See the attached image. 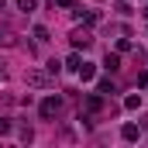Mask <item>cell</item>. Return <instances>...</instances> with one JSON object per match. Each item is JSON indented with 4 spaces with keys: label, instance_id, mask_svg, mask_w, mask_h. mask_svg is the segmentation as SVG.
Listing matches in <instances>:
<instances>
[{
    "label": "cell",
    "instance_id": "obj_6",
    "mask_svg": "<svg viewBox=\"0 0 148 148\" xmlns=\"http://www.w3.org/2000/svg\"><path fill=\"white\" fill-rule=\"evenodd\" d=\"M124 107H127V110H138V107H141V97H127Z\"/></svg>",
    "mask_w": 148,
    "mask_h": 148
},
{
    "label": "cell",
    "instance_id": "obj_3",
    "mask_svg": "<svg viewBox=\"0 0 148 148\" xmlns=\"http://www.w3.org/2000/svg\"><path fill=\"white\" fill-rule=\"evenodd\" d=\"M28 83H31V86H45L48 79H45V73H28Z\"/></svg>",
    "mask_w": 148,
    "mask_h": 148
},
{
    "label": "cell",
    "instance_id": "obj_2",
    "mask_svg": "<svg viewBox=\"0 0 148 148\" xmlns=\"http://www.w3.org/2000/svg\"><path fill=\"white\" fill-rule=\"evenodd\" d=\"M90 45V35L86 31H73V48H86Z\"/></svg>",
    "mask_w": 148,
    "mask_h": 148
},
{
    "label": "cell",
    "instance_id": "obj_8",
    "mask_svg": "<svg viewBox=\"0 0 148 148\" xmlns=\"http://www.w3.org/2000/svg\"><path fill=\"white\" fill-rule=\"evenodd\" d=\"M17 7H21L24 14H31V10H35V0H17Z\"/></svg>",
    "mask_w": 148,
    "mask_h": 148
},
{
    "label": "cell",
    "instance_id": "obj_10",
    "mask_svg": "<svg viewBox=\"0 0 148 148\" xmlns=\"http://www.w3.org/2000/svg\"><path fill=\"white\" fill-rule=\"evenodd\" d=\"M10 131V121H0V134H7Z\"/></svg>",
    "mask_w": 148,
    "mask_h": 148
},
{
    "label": "cell",
    "instance_id": "obj_5",
    "mask_svg": "<svg viewBox=\"0 0 148 148\" xmlns=\"http://www.w3.org/2000/svg\"><path fill=\"white\" fill-rule=\"evenodd\" d=\"M117 66H121V59H117V55H110V52H107V59H103V69H117Z\"/></svg>",
    "mask_w": 148,
    "mask_h": 148
},
{
    "label": "cell",
    "instance_id": "obj_11",
    "mask_svg": "<svg viewBox=\"0 0 148 148\" xmlns=\"http://www.w3.org/2000/svg\"><path fill=\"white\" fill-rule=\"evenodd\" d=\"M55 3H59V7H69V3H73V0H55Z\"/></svg>",
    "mask_w": 148,
    "mask_h": 148
},
{
    "label": "cell",
    "instance_id": "obj_1",
    "mask_svg": "<svg viewBox=\"0 0 148 148\" xmlns=\"http://www.w3.org/2000/svg\"><path fill=\"white\" fill-rule=\"evenodd\" d=\"M55 114H59V100H55V97H48V100L41 103V117L48 121V117H55Z\"/></svg>",
    "mask_w": 148,
    "mask_h": 148
},
{
    "label": "cell",
    "instance_id": "obj_4",
    "mask_svg": "<svg viewBox=\"0 0 148 148\" xmlns=\"http://www.w3.org/2000/svg\"><path fill=\"white\" fill-rule=\"evenodd\" d=\"M121 134H124L127 141H134V138H138V124H124V131H121Z\"/></svg>",
    "mask_w": 148,
    "mask_h": 148
},
{
    "label": "cell",
    "instance_id": "obj_7",
    "mask_svg": "<svg viewBox=\"0 0 148 148\" xmlns=\"http://www.w3.org/2000/svg\"><path fill=\"white\" fill-rule=\"evenodd\" d=\"M35 38L45 45V41H48V28H41V24H38V28H35Z\"/></svg>",
    "mask_w": 148,
    "mask_h": 148
},
{
    "label": "cell",
    "instance_id": "obj_9",
    "mask_svg": "<svg viewBox=\"0 0 148 148\" xmlns=\"http://www.w3.org/2000/svg\"><path fill=\"white\" fill-rule=\"evenodd\" d=\"M100 93H114V83H110V79H100Z\"/></svg>",
    "mask_w": 148,
    "mask_h": 148
}]
</instances>
